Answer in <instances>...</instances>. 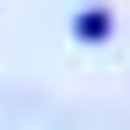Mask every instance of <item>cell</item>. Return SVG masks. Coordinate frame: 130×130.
I'll list each match as a JSON object with an SVG mask.
<instances>
[{"mask_svg":"<svg viewBox=\"0 0 130 130\" xmlns=\"http://www.w3.org/2000/svg\"><path fill=\"white\" fill-rule=\"evenodd\" d=\"M108 29H116V22H108V14H101V7H79V43H101V36H108Z\"/></svg>","mask_w":130,"mask_h":130,"instance_id":"cell-1","label":"cell"}]
</instances>
